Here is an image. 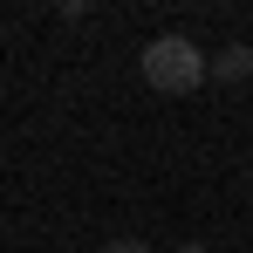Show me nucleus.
<instances>
[{"label":"nucleus","mask_w":253,"mask_h":253,"mask_svg":"<svg viewBox=\"0 0 253 253\" xmlns=\"http://www.w3.org/2000/svg\"><path fill=\"white\" fill-rule=\"evenodd\" d=\"M137 69H144V83L165 89V96H192V89L212 76V55L192 42V35H158V42H144Z\"/></svg>","instance_id":"nucleus-1"},{"label":"nucleus","mask_w":253,"mask_h":253,"mask_svg":"<svg viewBox=\"0 0 253 253\" xmlns=\"http://www.w3.org/2000/svg\"><path fill=\"white\" fill-rule=\"evenodd\" d=\"M212 83H253V48L247 42H226L212 55Z\"/></svg>","instance_id":"nucleus-2"},{"label":"nucleus","mask_w":253,"mask_h":253,"mask_svg":"<svg viewBox=\"0 0 253 253\" xmlns=\"http://www.w3.org/2000/svg\"><path fill=\"white\" fill-rule=\"evenodd\" d=\"M103 253H151V247H144V240H110Z\"/></svg>","instance_id":"nucleus-3"},{"label":"nucleus","mask_w":253,"mask_h":253,"mask_svg":"<svg viewBox=\"0 0 253 253\" xmlns=\"http://www.w3.org/2000/svg\"><path fill=\"white\" fill-rule=\"evenodd\" d=\"M178 253H206V247H199V240H185V247H178Z\"/></svg>","instance_id":"nucleus-4"}]
</instances>
